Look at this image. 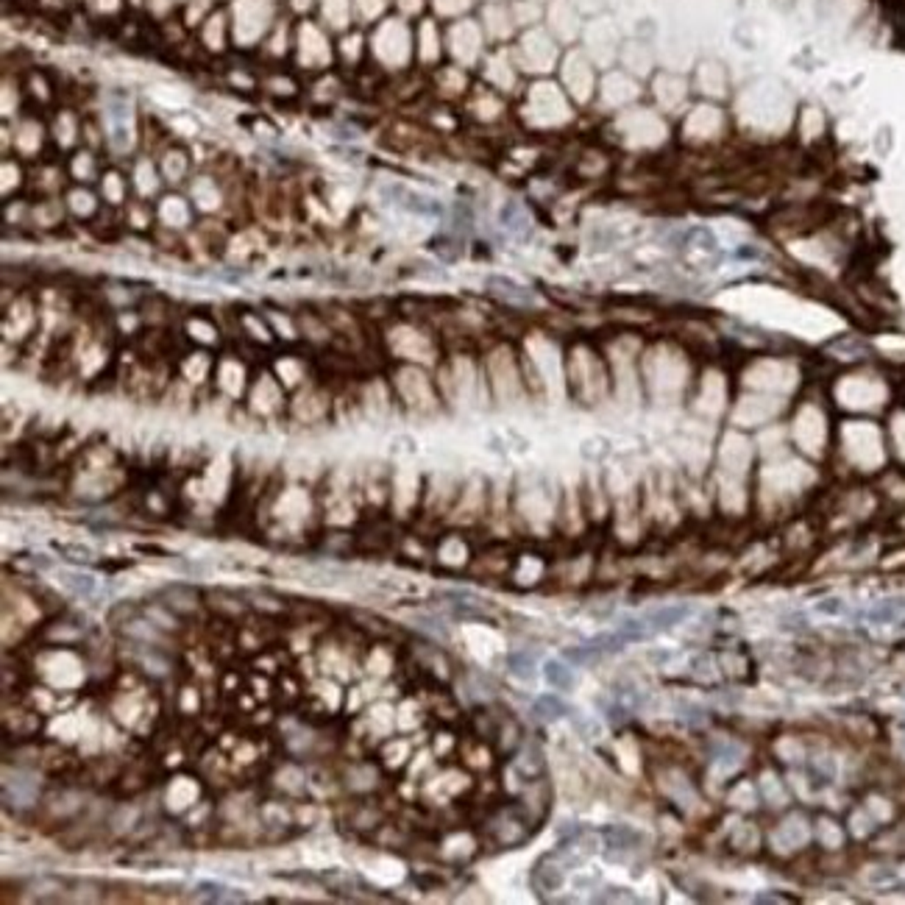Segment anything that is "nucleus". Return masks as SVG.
Masks as SVG:
<instances>
[{
	"instance_id": "nucleus-4",
	"label": "nucleus",
	"mask_w": 905,
	"mask_h": 905,
	"mask_svg": "<svg viewBox=\"0 0 905 905\" xmlns=\"http://www.w3.org/2000/svg\"><path fill=\"white\" fill-rule=\"evenodd\" d=\"M691 610L688 607H660L654 613H649L643 621L652 627V629H666V627H674L677 621H682Z\"/></svg>"
},
{
	"instance_id": "nucleus-8",
	"label": "nucleus",
	"mask_w": 905,
	"mask_h": 905,
	"mask_svg": "<svg viewBox=\"0 0 905 905\" xmlns=\"http://www.w3.org/2000/svg\"><path fill=\"white\" fill-rule=\"evenodd\" d=\"M902 610H905V599H888V601H883L877 610H872V618H874V621H891V618H897Z\"/></svg>"
},
{
	"instance_id": "nucleus-1",
	"label": "nucleus",
	"mask_w": 905,
	"mask_h": 905,
	"mask_svg": "<svg viewBox=\"0 0 905 905\" xmlns=\"http://www.w3.org/2000/svg\"><path fill=\"white\" fill-rule=\"evenodd\" d=\"M543 677L554 691H571L574 688V671L562 660H546L543 663Z\"/></svg>"
},
{
	"instance_id": "nucleus-6",
	"label": "nucleus",
	"mask_w": 905,
	"mask_h": 905,
	"mask_svg": "<svg viewBox=\"0 0 905 905\" xmlns=\"http://www.w3.org/2000/svg\"><path fill=\"white\" fill-rule=\"evenodd\" d=\"M164 596H167V607H173V610H192L195 607V590L192 588L170 585L164 590Z\"/></svg>"
},
{
	"instance_id": "nucleus-9",
	"label": "nucleus",
	"mask_w": 905,
	"mask_h": 905,
	"mask_svg": "<svg viewBox=\"0 0 905 905\" xmlns=\"http://www.w3.org/2000/svg\"><path fill=\"white\" fill-rule=\"evenodd\" d=\"M574 727H576V732L582 735V738H596L601 730H599V721H593V718H585V716H574Z\"/></svg>"
},
{
	"instance_id": "nucleus-5",
	"label": "nucleus",
	"mask_w": 905,
	"mask_h": 905,
	"mask_svg": "<svg viewBox=\"0 0 905 905\" xmlns=\"http://www.w3.org/2000/svg\"><path fill=\"white\" fill-rule=\"evenodd\" d=\"M507 668H510L512 677H518V679H524V682L535 679V660H532V654H526V652H515V654H510V657H507Z\"/></svg>"
},
{
	"instance_id": "nucleus-10",
	"label": "nucleus",
	"mask_w": 905,
	"mask_h": 905,
	"mask_svg": "<svg viewBox=\"0 0 905 905\" xmlns=\"http://www.w3.org/2000/svg\"><path fill=\"white\" fill-rule=\"evenodd\" d=\"M841 610H844L841 599H824V601L816 604V613H821V615H838Z\"/></svg>"
},
{
	"instance_id": "nucleus-2",
	"label": "nucleus",
	"mask_w": 905,
	"mask_h": 905,
	"mask_svg": "<svg viewBox=\"0 0 905 905\" xmlns=\"http://www.w3.org/2000/svg\"><path fill=\"white\" fill-rule=\"evenodd\" d=\"M532 713H535L540 721H557V718H562V716L568 713V705H565L560 696H554V693H543V696L535 699Z\"/></svg>"
},
{
	"instance_id": "nucleus-3",
	"label": "nucleus",
	"mask_w": 905,
	"mask_h": 905,
	"mask_svg": "<svg viewBox=\"0 0 905 905\" xmlns=\"http://www.w3.org/2000/svg\"><path fill=\"white\" fill-rule=\"evenodd\" d=\"M195 899H206V902H234V899H242V894L231 891L228 886L223 883H212V880H203L195 886Z\"/></svg>"
},
{
	"instance_id": "nucleus-7",
	"label": "nucleus",
	"mask_w": 905,
	"mask_h": 905,
	"mask_svg": "<svg viewBox=\"0 0 905 905\" xmlns=\"http://www.w3.org/2000/svg\"><path fill=\"white\" fill-rule=\"evenodd\" d=\"M58 579L70 588V590H75V593H81V596H86V593H92L95 590V579L89 576V574H78V571H61L58 574Z\"/></svg>"
}]
</instances>
